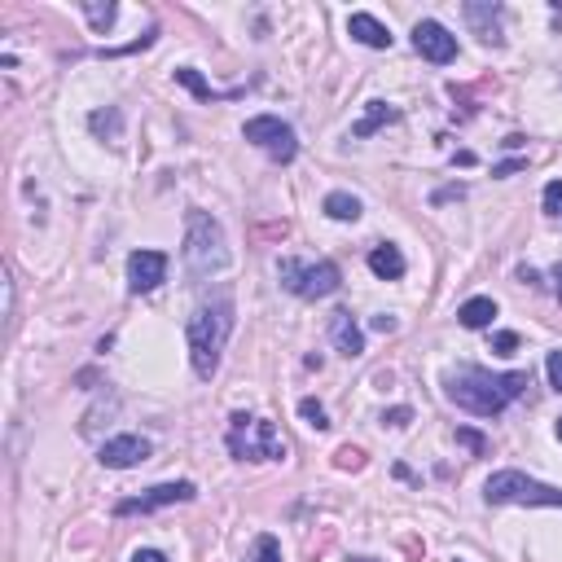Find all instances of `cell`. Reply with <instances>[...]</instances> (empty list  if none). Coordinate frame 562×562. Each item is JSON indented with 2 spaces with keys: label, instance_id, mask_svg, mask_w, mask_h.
Here are the masks:
<instances>
[{
  "label": "cell",
  "instance_id": "cell-41",
  "mask_svg": "<svg viewBox=\"0 0 562 562\" xmlns=\"http://www.w3.org/2000/svg\"><path fill=\"white\" fill-rule=\"evenodd\" d=\"M453 562H466V558H453Z\"/></svg>",
  "mask_w": 562,
  "mask_h": 562
},
{
  "label": "cell",
  "instance_id": "cell-11",
  "mask_svg": "<svg viewBox=\"0 0 562 562\" xmlns=\"http://www.w3.org/2000/svg\"><path fill=\"white\" fill-rule=\"evenodd\" d=\"M150 440L146 435H114V440H105L102 449H97V461H102L105 470H132V466H141V461H150Z\"/></svg>",
  "mask_w": 562,
  "mask_h": 562
},
{
  "label": "cell",
  "instance_id": "cell-10",
  "mask_svg": "<svg viewBox=\"0 0 562 562\" xmlns=\"http://www.w3.org/2000/svg\"><path fill=\"white\" fill-rule=\"evenodd\" d=\"M167 268H172V259H167V251H132L128 256V290L132 295H150V290H158L163 281H167Z\"/></svg>",
  "mask_w": 562,
  "mask_h": 562
},
{
  "label": "cell",
  "instance_id": "cell-28",
  "mask_svg": "<svg viewBox=\"0 0 562 562\" xmlns=\"http://www.w3.org/2000/svg\"><path fill=\"white\" fill-rule=\"evenodd\" d=\"M492 352H497V356H514V352H518V334H514V330L492 334Z\"/></svg>",
  "mask_w": 562,
  "mask_h": 562
},
{
  "label": "cell",
  "instance_id": "cell-29",
  "mask_svg": "<svg viewBox=\"0 0 562 562\" xmlns=\"http://www.w3.org/2000/svg\"><path fill=\"white\" fill-rule=\"evenodd\" d=\"M409 422H413V409H409V405H396V409L382 413V426H396V431H400V426H409Z\"/></svg>",
  "mask_w": 562,
  "mask_h": 562
},
{
  "label": "cell",
  "instance_id": "cell-5",
  "mask_svg": "<svg viewBox=\"0 0 562 562\" xmlns=\"http://www.w3.org/2000/svg\"><path fill=\"white\" fill-rule=\"evenodd\" d=\"M483 501L488 506H554V510H562V488L541 483L523 470H497L483 483Z\"/></svg>",
  "mask_w": 562,
  "mask_h": 562
},
{
  "label": "cell",
  "instance_id": "cell-39",
  "mask_svg": "<svg viewBox=\"0 0 562 562\" xmlns=\"http://www.w3.org/2000/svg\"><path fill=\"white\" fill-rule=\"evenodd\" d=\"M348 562H378V558H365V554H360V558H348Z\"/></svg>",
  "mask_w": 562,
  "mask_h": 562
},
{
  "label": "cell",
  "instance_id": "cell-25",
  "mask_svg": "<svg viewBox=\"0 0 562 562\" xmlns=\"http://www.w3.org/2000/svg\"><path fill=\"white\" fill-rule=\"evenodd\" d=\"M334 466H339V470H365V453H360L356 444H343V449L334 453Z\"/></svg>",
  "mask_w": 562,
  "mask_h": 562
},
{
  "label": "cell",
  "instance_id": "cell-37",
  "mask_svg": "<svg viewBox=\"0 0 562 562\" xmlns=\"http://www.w3.org/2000/svg\"><path fill=\"white\" fill-rule=\"evenodd\" d=\"M396 479H405V483H417V474H413V470H409V466H405V461L396 466Z\"/></svg>",
  "mask_w": 562,
  "mask_h": 562
},
{
  "label": "cell",
  "instance_id": "cell-1",
  "mask_svg": "<svg viewBox=\"0 0 562 562\" xmlns=\"http://www.w3.org/2000/svg\"><path fill=\"white\" fill-rule=\"evenodd\" d=\"M532 387V378L523 369L514 373H488L479 365H457L449 378H444V391L457 409L474 413V417H501L514 400H523Z\"/></svg>",
  "mask_w": 562,
  "mask_h": 562
},
{
  "label": "cell",
  "instance_id": "cell-13",
  "mask_svg": "<svg viewBox=\"0 0 562 562\" xmlns=\"http://www.w3.org/2000/svg\"><path fill=\"white\" fill-rule=\"evenodd\" d=\"M330 343H334V352L348 360L365 356V334H360L356 316L348 312V307H339V312H330Z\"/></svg>",
  "mask_w": 562,
  "mask_h": 562
},
{
  "label": "cell",
  "instance_id": "cell-9",
  "mask_svg": "<svg viewBox=\"0 0 562 562\" xmlns=\"http://www.w3.org/2000/svg\"><path fill=\"white\" fill-rule=\"evenodd\" d=\"M413 49L422 53L426 62H435V66H449V62H457V36L444 27V22H435V18H422L417 27H413Z\"/></svg>",
  "mask_w": 562,
  "mask_h": 562
},
{
  "label": "cell",
  "instance_id": "cell-14",
  "mask_svg": "<svg viewBox=\"0 0 562 562\" xmlns=\"http://www.w3.org/2000/svg\"><path fill=\"white\" fill-rule=\"evenodd\" d=\"M348 36H352L356 45H365V49H391V40H396L373 13H352V18H348Z\"/></svg>",
  "mask_w": 562,
  "mask_h": 562
},
{
  "label": "cell",
  "instance_id": "cell-36",
  "mask_svg": "<svg viewBox=\"0 0 562 562\" xmlns=\"http://www.w3.org/2000/svg\"><path fill=\"white\" fill-rule=\"evenodd\" d=\"M549 277H554V299L562 304V264H554V273H549Z\"/></svg>",
  "mask_w": 562,
  "mask_h": 562
},
{
  "label": "cell",
  "instance_id": "cell-22",
  "mask_svg": "<svg viewBox=\"0 0 562 562\" xmlns=\"http://www.w3.org/2000/svg\"><path fill=\"white\" fill-rule=\"evenodd\" d=\"M299 417H304L312 431H330V413H325V405H321V400H312V396H307V400H299Z\"/></svg>",
  "mask_w": 562,
  "mask_h": 562
},
{
  "label": "cell",
  "instance_id": "cell-17",
  "mask_svg": "<svg viewBox=\"0 0 562 562\" xmlns=\"http://www.w3.org/2000/svg\"><path fill=\"white\" fill-rule=\"evenodd\" d=\"M400 119V105L391 102H369L365 105V119H360L356 128H352V141H365V137H373L378 128H387V123H396Z\"/></svg>",
  "mask_w": 562,
  "mask_h": 562
},
{
  "label": "cell",
  "instance_id": "cell-16",
  "mask_svg": "<svg viewBox=\"0 0 562 562\" xmlns=\"http://www.w3.org/2000/svg\"><path fill=\"white\" fill-rule=\"evenodd\" d=\"M369 268H373V277H382V281H400L409 264H405L396 242H378V247L369 251Z\"/></svg>",
  "mask_w": 562,
  "mask_h": 562
},
{
  "label": "cell",
  "instance_id": "cell-35",
  "mask_svg": "<svg viewBox=\"0 0 562 562\" xmlns=\"http://www.w3.org/2000/svg\"><path fill=\"white\" fill-rule=\"evenodd\" d=\"M132 562H172V558H167L163 549H137V554H132Z\"/></svg>",
  "mask_w": 562,
  "mask_h": 562
},
{
  "label": "cell",
  "instance_id": "cell-12",
  "mask_svg": "<svg viewBox=\"0 0 562 562\" xmlns=\"http://www.w3.org/2000/svg\"><path fill=\"white\" fill-rule=\"evenodd\" d=\"M461 13H466L470 31H474L483 45H492V49L506 45V31H501V4H497V0H466Z\"/></svg>",
  "mask_w": 562,
  "mask_h": 562
},
{
  "label": "cell",
  "instance_id": "cell-4",
  "mask_svg": "<svg viewBox=\"0 0 562 562\" xmlns=\"http://www.w3.org/2000/svg\"><path fill=\"white\" fill-rule=\"evenodd\" d=\"M229 453L238 461H286V440H281L277 422L233 413L229 417Z\"/></svg>",
  "mask_w": 562,
  "mask_h": 562
},
{
  "label": "cell",
  "instance_id": "cell-2",
  "mask_svg": "<svg viewBox=\"0 0 562 562\" xmlns=\"http://www.w3.org/2000/svg\"><path fill=\"white\" fill-rule=\"evenodd\" d=\"M233 321H238L233 295H229V290H215V295H206L203 304L194 307V316H189V325H185L194 373L206 378V382H211V378H215V369H220L224 343H229V334H233Z\"/></svg>",
  "mask_w": 562,
  "mask_h": 562
},
{
  "label": "cell",
  "instance_id": "cell-23",
  "mask_svg": "<svg viewBox=\"0 0 562 562\" xmlns=\"http://www.w3.org/2000/svg\"><path fill=\"white\" fill-rule=\"evenodd\" d=\"M453 440H457L461 449H470L474 457H488V449H492V444H488L479 431H470V426H457V431H453Z\"/></svg>",
  "mask_w": 562,
  "mask_h": 562
},
{
  "label": "cell",
  "instance_id": "cell-34",
  "mask_svg": "<svg viewBox=\"0 0 562 562\" xmlns=\"http://www.w3.org/2000/svg\"><path fill=\"white\" fill-rule=\"evenodd\" d=\"M453 198H466V189H461V185H449V189H440V194H435L431 203H435V206H444V203H453Z\"/></svg>",
  "mask_w": 562,
  "mask_h": 562
},
{
  "label": "cell",
  "instance_id": "cell-40",
  "mask_svg": "<svg viewBox=\"0 0 562 562\" xmlns=\"http://www.w3.org/2000/svg\"><path fill=\"white\" fill-rule=\"evenodd\" d=\"M554 435H558V440H562V417H558V426H554Z\"/></svg>",
  "mask_w": 562,
  "mask_h": 562
},
{
  "label": "cell",
  "instance_id": "cell-38",
  "mask_svg": "<svg viewBox=\"0 0 562 562\" xmlns=\"http://www.w3.org/2000/svg\"><path fill=\"white\" fill-rule=\"evenodd\" d=\"M549 9H554V31H562V0H549Z\"/></svg>",
  "mask_w": 562,
  "mask_h": 562
},
{
  "label": "cell",
  "instance_id": "cell-15",
  "mask_svg": "<svg viewBox=\"0 0 562 562\" xmlns=\"http://www.w3.org/2000/svg\"><path fill=\"white\" fill-rule=\"evenodd\" d=\"M172 80H176V84H185V88H189V93H194L198 102H238V97H247V88H229V93H215V88L206 84V80L198 75V71H194V66H176V71H172Z\"/></svg>",
  "mask_w": 562,
  "mask_h": 562
},
{
  "label": "cell",
  "instance_id": "cell-20",
  "mask_svg": "<svg viewBox=\"0 0 562 562\" xmlns=\"http://www.w3.org/2000/svg\"><path fill=\"white\" fill-rule=\"evenodd\" d=\"M88 128H93L102 141H119V137H123V110H119V105L93 110V114H88Z\"/></svg>",
  "mask_w": 562,
  "mask_h": 562
},
{
  "label": "cell",
  "instance_id": "cell-18",
  "mask_svg": "<svg viewBox=\"0 0 562 562\" xmlns=\"http://www.w3.org/2000/svg\"><path fill=\"white\" fill-rule=\"evenodd\" d=\"M457 321L466 330H488L492 321H497V299H488V295H479V299H466L457 307Z\"/></svg>",
  "mask_w": 562,
  "mask_h": 562
},
{
  "label": "cell",
  "instance_id": "cell-32",
  "mask_svg": "<svg viewBox=\"0 0 562 562\" xmlns=\"http://www.w3.org/2000/svg\"><path fill=\"white\" fill-rule=\"evenodd\" d=\"M514 172H527V158H510V163H497L492 176H514Z\"/></svg>",
  "mask_w": 562,
  "mask_h": 562
},
{
  "label": "cell",
  "instance_id": "cell-31",
  "mask_svg": "<svg viewBox=\"0 0 562 562\" xmlns=\"http://www.w3.org/2000/svg\"><path fill=\"white\" fill-rule=\"evenodd\" d=\"M369 325H373V330H378V334H396V330H400V321H396V316H391V312H382V316H373V321H369Z\"/></svg>",
  "mask_w": 562,
  "mask_h": 562
},
{
  "label": "cell",
  "instance_id": "cell-3",
  "mask_svg": "<svg viewBox=\"0 0 562 562\" xmlns=\"http://www.w3.org/2000/svg\"><path fill=\"white\" fill-rule=\"evenodd\" d=\"M185 268H189V277H211V273L229 268L224 224L203 206L185 211Z\"/></svg>",
  "mask_w": 562,
  "mask_h": 562
},
{
  "label": "cell",
  "instance_id": "cell-33",
  "mask_svg": "<svg viewBox=\"0 0 562 562\" xmlns=\"http://www.w3.org/2000/svg\"><path fill=\"white\" fill-rule=\"evenodd\" d=\"M518 281H523V286H532V290H541V286H545V281H541V273H536V268H527V264L518 268Z\"/></svg>",
  "mask_w": 562,
  "mask_h": 562
},
{
  "label": "cell",
  "instance_id": "cell-21",
  "mask_svg": "<svg viewBox=\"0 0 562 562\" xmlns=\"http://www.w3.org/2000/svg\"><path fill=\"white\" fill-rule=\"evenodd\" d=\"M80 13L93 22V31H97V36H105V31L114 27V18H119V4H114V0H105V4H102V0H84V4H80Z\"/></svg>",
  "mask_w": 562,
  "mask_h": 562
},
{
  "label": "cell",
  "instance_id": "cell-6",
  "mask_svg": "<svg viewBox=\"0 0 562 562\" xmlns=\"http://www.w3.org/2000/svg\"><path fill=\"white\" fill-rule=\"evenodd\" d=\"M277 277L290 295L299 299H330L339 286H343V273L334 259H316V264H304V259H277Z\"/></svg>",
  "mask_w": 562,
  "mask_h": 562
},
{
  "label": "cell",
  "instance_id": "cell-26",
  "mask_svg": "<svg viewBox=\"0 0 562 562\" xmlns=\"http://www.w3.org/2000/svg\"><path fill=\"white\" fill-rule=\"evenodd\" d=\"M545 215L562 224V180H549V185H545Z\"/></svg>",
  "mask_w": 562,
  "mask_h": 562
},
{
  "label": "cell",
  "instance_id": "cell-7",
  "mask_svg": "<svg viewBox=\"0 0 562 562\" xmlns=\"http://www.w3.org/2000/svg\"><path fill=\"white\" fill-rule=\"evenodd\" d=\"M242 137H247L251 146H259L273 163H295V154H299L295 128H290L286 119H277V114H256V119H247Z\"/></svg>",
  "mask_w": 562,
  "mask_h": 562
},
{
  "label": "cell",
  "instance_id": "cell-30",
  "mask_svg": "<svg viewBox=\"0 0 562 562\" xmlns=\"http://www.w3.org/2000/svg\"><path fill=\"white\" fill-rule=\"evenodd\" d=\"M545 373H549V387L562 396V348H558V352H549V360H545Z\"/></svg>",
  "mask_w": 562,
  "mask_h": 562
},
{
  "label": "cell",
  "instance_id": "cell-27",
  "mask_svg": "<svg viewBox=\"0 0 562 562\" xmlns=\"http://www.w3.org/2000/svg\"><path fill=\"white\" fill-rule=\"evenodd\" d=\"M154 36H158V31H146L141 40H132V45H123V49H102L97 57H128V53H141V49H150L154 45Z\"/></svg>",
  "mask_w": 562,
  "mask_h": 562
},
{
  "label": "cell",
  "instance_id": "cell-19",
  "mask_svg": "<svg viewBox=\"0 0 562 562\" xmlns=\"http://www.w3.org/2000/svg\"><path fill=\"white\" fill-rule=\"evenodd\" d=\"M321 211L330 215V220H343V224H356L360 220V198L356 194H348V189H334V194H325V203H321Z\"/></svg>",
  "mask_w": 562,
  "mask_h": 562
},
{
  "label": "cell",
  "instance_id": "cell-8",
  "mask_svg": "<svg viewBox=\"0 0 562 562\" xmlns=\"http://www.w3.org/2000/svg\"><path fill=\"white\" fill-rule=\"evenodd\" d=\"M194 497H198V488H194L189 479H180V483H154V488H146L141 497L114 501V518H132V514H154V510H167V506H185V501H194Z\"/></svg>",
  "mask_w": 562,
  "mask_h": 562
},
{
  "label": "cell",
  "instance_id": "cell-24",
  "mask_svg": "<svg viewBox=\"0 0 562 562\" xmlns=\"http://www.w3.org/2000/svg\"><path fill=\"white\" fill-rule=\"evenodd\" d=\"M256 562H281V541L273 532H259L256 536Z\"/></svg>",
  "mask_w": 562,
  "mask_h": 562
}]
</instances>
